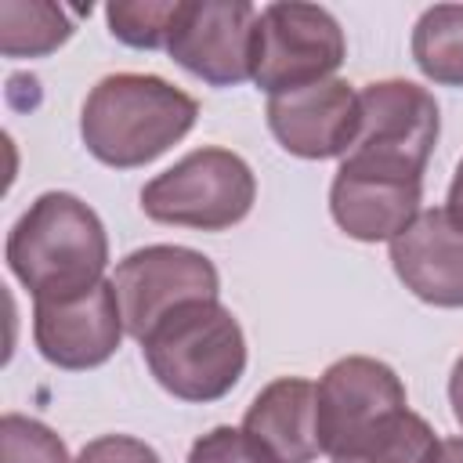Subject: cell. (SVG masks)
Here are the masks:
<instances>
[{
	"label": "cell",
	"mask_w": 463,
	"mask_h": 463,
	"mask_svg": "<svg viewBox=\"0 0 463 463\" xmlns=\"http://www.w3.org/2000/svg\"><path fill=\"white\" fill-rule=\"evenodd\" d=\"M199 116V101L163 76L112 72L98 80L80 112L87 152L116 170L145 166L177 145Z\"/></svg>",
	"instance_id": "obj_1"
},
{
	"label": "cell",
	"mask_w": 463,
	"mask_h": 463,
	"mask_svg": "<svg viewBox=\"0 0 463 463\" xmlns=\"http://www.w3.org/2000/svg\"><path fill=\"white\" fill-rule=\"evenodd\" d=\"M105 264V224L72 192H43L7 235V268L33 300L76 297L101 282Z\"/></svg>",
	"instance_id": "obj_2"
},
{
	"label": "cell",
	"mask_w": 463,
	"mask_h": 463,
	"mask_svg": "<svg viewBox=\"0 0 463 463\" xmlns=\"http://www.w3.org/2000/svg\"><path fill=\"white\" fill-rule=\"evenodd\" d=\"M141 351L156 383L181 402H217L246 369L242 326L217 297L188 300L163 315Z\"/></svg>",
	"instance_id": "obj_3"
},
{
	"label": "cell",
	"mask_w": 463,
	"mask_h": 463,
	"mask_svg": "<svg viewBox=\"0 0 463 463\" xmlns=\"http://www.w3.org/2000/svg\"><path fill=\"white\" fill-rule=\"evenodd\" d=\"M257 199L250 163L232 148H195L141 188V210L159 224L224 232L239 224Z\"/></svg>",
	"instance_id": "obj_4"
},
{
	"label": "cell",
	"mask_w": 463,
	"mask_h": 463,
	"mask_svg": "<svg viewBox=\"0 0 463 463\" xmlns=\"http://www.w3.org/2000/svg\"><path fill=\"white\" fill-rule=\"evenodd\" d=\"M358 137L344 163L423 177L441 130L434 94L409 80H380L358 90Z\"/></svg>",
	"instance_id": "obj_5"
},
{
	"label": "cell",
	"mask_w": 463,
	"mask_h": 463,
	"mask_svg": "<svg viewBox=\"0 0 463 463\" xmlns=\"http://www.w3.org/2000/svg\"><path fill=\"white\" fill-rule=\"evenodd\" d=\"M347 54L340 22L300 0L268 4L257 14L253 36V83L268 94H286L307 83L329 80Z\"/></svg>",
	"instance_id": "obj_6"
},
{
	"label": "cell",
	"mask_w": 463,
	"mask_h": 463,
	"mask_svg": "<svg viewBox=\"0 0 463 463\" xmlns=\"http://www.w3.org/2000/svg\"><path fill=\"white\" fill-rule=\"evenodd\" d=\"M112 286L123 307V326L137 344L174 307L188 300H213L221 293V279L210 257L166 242L127 253L116 268Z\"/></svg>",
	"instance_id": "obj_7"
},
{
	"label": "cell",
	"mask_w": 463,
	"mask_h": 463,
	"mask_svg": "<svg viewBox=\"0 0 463 463\" xmlns=\"http://www.w3.org/2000/svg\"><path fill=\"white\" fill-rule=\"evenodd\" d=\"M257 14L246 0H181L166 54L210 87L253 80Z\"/></svg>",
	"instance_id": "obj_8"
},
{
	"label": "cell",
	"mask_w": 463,
	"mask_h": 463,
	"mask_svg": "<svg viewBox=\"0 0 463 463\" xmlns=\"http://www.w3.org/2000/svg\"><path fill=\"white\" fill-rule=\"evenodd\" d=\"M405 409V383L369 354L336 358L315 387V430L326 456L344 452L376 423Z\"/></svg>",
	"instance_id": "obj_9"
},
{
	"label": "cell",
	"mask_w": 463,
	"mask_h": 463,
	"mask_svg": "<svg viewBox=\"0 0 463 463\" xmlns=\"http://www.w3.org/2000/svg\"><path fill=\"white\" fill-rule=\"evenodd\" d=\"M123 333V307L116 286L105 279L76 297L33 300L36 351L58 369H94L109 362Z\"/></svg>",
	"instance_id": "obj_10"
},
{
	"label": "cell",
	"mask_w": 463,
	"mask_h": 463,
	"mask_svg": "<svg viewBox=\"0 0 463 463\" xmlns=\"http://www.w3.org/2000/svg\"><path fill=\"white\" fill-rule=\"evenodd\" d=\"M358 90L333 76L268 98V127L275 141L300 159L347 156L358 137Z\"/></svg>",
	"instance_id": "obj_11"
},
{
	"label": "cell",
	"mask_w": 463,
	"mask_h": 463,
	"mask_svg": "<svg viewBox=\"0 0 463 463\" xmlns=\"http://www.w3.org/2000/svg\"><path fill=\"white\" fill-rule=\"evenodd\" d=\"M423 199V177L387 174L373 166H354L340 159L329 188V210L340 232L358 242H391L416 217Z\"/></svg>",
	"instance_id": "obj_12"
},
{
	"label": "cell",
	"mask_w": 463,
	"mask_h": 463,
	"mask_svg": "<svg viewBox=\"0 0 463 463\" xmlns=\"http://www.w3.org/2000/svg\"><path fill=\"white\" fill-rule=\"evenodd\" d=\"M394 275L412 297L434 307H463V232L445 210H423L391 239Z\"/></svg>",
	"instance_id": "obj_13"
},
{
	"label": "cell",
	"mask_w": 463,
	"mask_h": 463,
	"mask_svg": "<svg viewBox=\"0 0 463 463\" xmlns=\"http://www.w3.org/2000/svg\"><path fill=\"white\" fill-rule=\"evenodd\" d=\"M242 430L257 438L279 463H311L322 452L315 430V383L300 376L268 383L250 402Z\"/></svg>",
	"instance_id": "obj_14"
},
{
	"label": "cell",
	"mask_w": 463,
	"mask_h": 463,
	"mask_svg": "<svg viewBox=\"0 0 463 463\" xmlns=\"http://www.w3.org/2000/svg\"><path fill=\"white\" fill-rule=\"evenodd\" d=\"M76 22L58 4L0 0V51L4 58H40L72 36Z\"/></svg>",
	"instance_id": "obj_15"
},
{
	"label": "cell",
	"mask_w": 463,
	"mask_h": 463,
	"mask_svg": "<svg viewBox=\"0 0 463 463\" xmlns=\"http://www.w3.org/2000/svg\"><path fill=\"white\" fill-rule=\"evenodd\" d=\"M438 438L430 423L409 409L387 416L369 434H362L344 452L329 456V463H430Z\"/></svg>",
	"instance_id": "obj_16"
},
{
	"label": "cell",
	"mask_w": 463,
	"mask_h": 463,
	"mask_svg": "<svg viewBox=\"0 0 463 463\" xmlns=\"http://www.w3.org/2000/svg\"><path fill=\"white\" fill-rule=\"evenodd\" d=\"M412 61L445 87H463V4H434L412 29Z\"/></svg>",
	"instance_id": "obj_17"
},
{
	"label": "cell",
	"mask_w": 463,
	"mask_h": 463,
	"mask_svg": "<svg viewBox=\"0 0 463 463\" xmlns=\"http://www.w3.org/2000/svg\"><path fill=\"white\" fill-rule=\"evenodd\" d=\"M177 14H181V0H116L105 7V18H109V33L127 43V47H145V51H156V47H166L170 43V33L177 25Z\"/></svg>",
	"instance_id": "obj_18"
},
{
	"label": "cell",
	"mask_w": 463,
	"mask_h": 463,
	"mask_svg": "<svg viewBox=\"0 0 463 463\" xmlns=\"http://www.w3.org/2000/svg\"><path fill=\"white\" fill-rule=\"evenodd\" d=\"M0 463H72L65 441L40 420L7 412L0 420Z\"/></svg>",
	"instance_id": "obj_19"
},
{
	"label": "cell",
	"mask_w": 463,
	"mask_h": 463,
	"mask_svg": "<svg viewBox=\"0 0 463 463\" xmlns=\"http://www.w3.org/2000/svg\"><path fill=\"white\" fill-rule=\"evenodd\" d=\"M188 463H279V459L246 430L213 427L203 438H195Z\"/></svg>",
	"instance_id": "obj_20"
},
{
	"label": "cell",
	"mask_w": 463,
	"mask_h": 463,
	"mask_svg": "<svg viewBox=\"0 0 463 463\" xmlns=\"http://www.w3.org/2000/svg\"><path fill=\"white\" fill-rule=\"evenodd\" d=\"M76 463H163L152 445L130 434H101L87 441L76 456Z\"/></svg>",
	"instance_id": "obj_21"
},
{
	"label": "cell",
	"mask_w": 463,
	"mask_h": 463,
	"mask_svg": "<svg viewBox=\"0 0 463 463\" xmlns=\"http://www.w3.org/2000/svg\"><path fill=\"white\" fill-rule=\"evenodd\" d=\"M445 213H449V221L463 232V159H459V166H456V174H452L449 199H445Z\"/></svg>",
	"instance_id": "obj_22"
},
{
	"label": "cell",
	"mask_w": 463,
	"mask_h": 463,
	"mask_svg": "<svg viewBox=\"0 0 463 463\" xmlns=\"http://www.w3.org/2000/svg\"><path fill=\"white\" fill-rule=\"evenodd\" d=\"M449 402H452V412H456V420L463 423V354L456 358V365H452V376H449Z\"/></svg>",
	"instance_id": "obj_23"
},
{
	"label": "cell",
	"mask_w": 463,
	"mask_h": 463,
	"mask_svg": "<svg viewBox=\"0 0 463 463\" xmlns=\"http://www.w3.org/2000/svg\"><path fill=\"white\" fill-rule=\"evenodd\" d=\"M430 463H463V438H445V441H438Z\"/></svg>",
	"instance_id": "obj_24"
}]
</instances>
